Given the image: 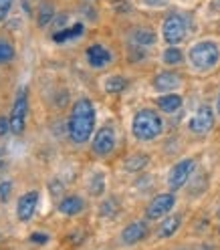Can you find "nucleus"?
I'll return each instance as SVG.
<instances>
[{"label":"nucleus","instance_id":"obj_1","mask_svg":"<svg viewBox=\"0 0 220 250\" xmlns=\"http://www.w3.org/2000/svg\"><path fill=\"white\" fill-rule=\"evenodd\" d=\"M69 137L71 142L77 146H83L89 142V137L93 135V129H95V107L87 97L77 99L71 115H69Z\"/></svg>","mask_w":220,"mask_h":250},{"label":"nucleus","instance_id":"obj_2","mask_svg":"<svg viewBox=\"0 0 220 250\" xmlns=\"http://www.w3.org/2000/svg\"><path fill=\"white\" fill-rule=\"evenodd\" d=\"M164 131V121L154 109H139L132 121V133L139 142H152Z\"/></svg>","mask_w":220,"mask_h":250},{"label":"nucleus","instance_id":"obj_3","mask_svg":"<svg viewBox=\"0 0 220 250\" xmlns=\"http://www.w3.org/2000/svg\"><path fill=\"white\" fill-rule=\"evenodd\" d=\"M192 67L198 71H210L220 62V46L214 41H200L190 46L188 51Z\"/></svg>","mask_w":220,"mask_h":250},{"label":"nucleus","instance_id":"obj_4","mask_svg":"<svg viewBox=\"0 0 220 250\" xmlns=\"http://www.w3.org/2000/svg\"><path fill=\"white\" fill-rule=\"evenodd\" d=\"M188 35V22L182 14H170L162 22V37L168 44H180Z\"/></svg>","mask_w":220,"mask_h":250},{"label":"nucleus","instance_id":"obj_5","mask_svg":"<svg viewBox=\"0 0 220 250\" xmlns=\"http://www.w3.org/2000/svg\"><path fill=\"white\" fill-rule=\"evenodd\" d=\"M26 111H28V101H26V89L22 87L17 93V99H14L12 111H10V131L12 133H22L24 125H26Z\"/></svg>","mask_w":220,"mask_h":250},{"label":"nucleus","instance_id":"obj_6","mask_svg":"<svg viewBox=\"0 0 220 250\" xmlns=\"http://www.w3.org/2000/svg\"><path fill=\"white\" fill-rule=\"evenodd\" d=\"M194 167H196V162L192 158H184L172 167L170 174H168V184H170L172 190H180V188H184V184L190 180Z\"/></svg>","mask_w":220,"mask_h":250},{"label":"nucleus","instance_id":"obj_7","mask_svg":"<svg viewBox=\"0 0 220 250\" xmlns=\"http://www.w3.org/2000/svg\"><path fill=\"white\" fill-rule=\"evenodd\" d=\"M174 204H176V196L174 194H170V192L158 194L148 204L146 218H148V220H160V218H164V216L170 214V210L174 208Z\"/></svg>","mask_w":220,"mask_h":250},{"label":"nucleus","instance_id":"obj_8","mask_svg":"<svg viewBox=\"0 0 220 250\" xmlns=\"http://www.w3.org/2000/svg\"><path fill=\"white\" fill-rule=\"evenodd\" d=\"M214 125V111L212 107L202 105L198 107V111L192 115L190 123H188V129H190L194 135H206Z\"/></svg>","mask_w":220,"mask_h":250},{"label":"nucleus","instance_id":"obj_9","mask_svg":"<svg viewBox=\"0 0 220 250\" xmlns=\"http://www.w3.org/2000/svg\"><path fill=\"white\" fill-rule=\"evenodd\" d=\"M93 153L95 155H101V158H105V155H109L113 149H115V131L109 127V125H105V127H101L95 137H93Z\"/></svg>","mask_w":220,"mask_h":250},{"label":"nucleus","instance_id":"obj_10","mask_svg":"<svg viewBox=\"0 0 220 250\" xmlns=\"http://www.w3.org/2000/svg\"><path fill=\"white\" fill-rule=\"evenodd\" d=\"M39 206V192L33 190V192H26L19 198L17 202V218L22 222H28L30 218L35 216V210Z\"/></svg>","mask_w":220,"mask_h":250},{"label":"nucleus","instance_id":"obj_11","mask_svg":"<svg viewBox=\"0 0 220 250\" xmlns=\"http://www.w3.org/2000/svg\"><path fill=\"white\" fill-rule=\"evenodd\" d=\"M182 83V77L174 71H162L154 77V89L155 91H160V93H170V91H174L178 89Z\"/></svg>","mask_w":220,"mask_h":250},{"label":"nucleus","instance_id":"obj_12","mask_svg":"<svg viewBox=\"0 0 220 250\" xmlns=\"http://www.w3.org/2000/svg\"><path fill=\"white\" fill-rule=\"evenodd\" d=\"M148 236V226L146 222H132L128 224L123 230H121V242L125 246H132V244H137Z\"/></svg>","mask_w":220,"mask_h":250},{"label":"nucleus","instance_id":"obj_13","mask_svg":"<svg viewBox=\"0 0 220 250\" xmlns=\"http://www.w3.org/2000/svg\"><path fill=\"white\" fill-rule=\"evenodd\" d=\"M87 62L93 69H103L111 62V53L103 44H91L87 49Z\"/></svg>","mask_w":220,"mask_h":250},{"label":"nucleus","instance_id":"obj_14","mask_svg":"<svg viewBox=\"0 0 220 250\" xmlns=\"http://www.w3.org/2000/svg\"><path fill=\"white\" fill-rule=\"evenodd\" d=\"M85 210V202L79 196H67L59 202V212L63 216H77Z\"/></svg>","mask_w":220,"mask_h":250},{"label":"nucleus","instance_id":"obj_15","mask_svg":"<svg viewBox=\"0 0 220 250\" xmlns=\"http://www.w3.org/2000/svg\"><path fill=\"white\" fill-rule=\"evenodd\" d=\"M182 97L178 93H164L162 97H158V107L162 109L164 113H176L178 109L182 107Z\"/></svg>","mask_w":220,"mask_h":250},{"label":"nucleus","instance_id":"obj_16","mask_svg":"<svg viewBox=\"0 0 220 250\" xmlns=\"http://www.w3.org/2000/svg\"><path fill=\"white\" fill-rule=\"evenodd\" d=\"M180 224H182V218L180 216H168L166 220L162 222V226L158 228V236L160 238H170L180 230Z\"/></svg>","mask_w":220,"mask_h":250},{"label":"nucleus","instance_id":"obj_17","mask_svg":"<svg viewBox=\"0 0 220 250\" xmlns=\"http://www.w3.org/2000/svg\"><path fill=\"white\" fill-rule=\"evenodd\" d=\"M148 164H150V158L146 153H132L130 158H125L123 167L128 171H139V169H144Z\"/></svg>","mask_w":220,"mask_h":250},{"label":"nucleus","instance_id":"obj_18","mask_svg":"<svg viewBox=\"0 0 220 250\" xmlns=\"http://www.w3.org/2000/svg\"><path fill=\"white\" fill-rule=\"evenodd\" d=\"M132 41L139 46H152L155 42V33L152 28H135L132 33Z\"/></svg>","mask_w":220,"mask_h":250},{"label":"nucleus","instance_id":"obj_19","mask_svg":"<svg viewBox=\"0 0 220 250\" xmlns=\"http://www.w3.org/2000/svg\"><path fill=\"white\" fill-rule=\"evenodd\" d=\"M103 87H105L107 93H111V95H117V93H121L125 87H128V81H125L123 77H119V75H111V77H107V79H105Z\"/></svg>","mask_w":220,"mask_h":250},{"label":"nucleus","instance_id":"obj_20","mask_svg":"<svg viewBox=\"0 0 220 250\" xmlns=\"http://www.w3.org/2000/svg\"><path fill=\"white\" fill-rule=\"evenodd\" d=\"M37 17H39V26H46V24H51L55 21V8L51 2H43L39 6V12H37Z\"/></svg>","mask_w":220,"mask_h":250},{"label":"nucleus","instance_id":"obj_21","mask_svg":"<svg viewBox=\"0 0 220 250\" xmlns=\"http://www.w3.org/2000/svg\"><path fill=\"white\" fill-rule=\"evenodd\" d=\"M182 59H184L182 51H180V49H176L174 44H170L168 49L164 51V55H162V61L166 62V65H180Z\"/></svg>","mask_w":220,"mask_h":250},{"label":"nucleus","instance_id":"obj_22","mask_svg":"<svg viewBox=\"0 0 220 250\" xmlns=\"http://www.w3.org/2000/svg\"><path fill=\"white\" fill-rule=\"evenodd\" d=\"M81 30H83V24H75L73 28H63L59 30V33H55V41L57 42H63V41H67V39H73V37H79L81 35Z\"/></svg>","mask_w":220,"mask_h":250},{"label":"nucleus","instance_id":"obj_23","mask_svg":"<svg viewBox=\"0 0 220 250\" xmlns=\"http://www.w3.org/2000/svg\"><path fill=\"white\" fill-rule=\"evenodd\" d=\"M89 192H91V196H101L105 192V176L103 174H95L91 178Z\"/></svg>","mask_w":220,"mask_h":250},{"label":"nucleus","instance_id":"obj_24","mask_svg":"<svg viewBox=\"0 0 220 250\" xmlns=\"http://www.w3.org/2000/svg\"><path fill=\"white\" fill-rule=\"evenodd\" d=\"M12 57H14V46L6 41H0V65L12 61Z\"/></svg>","mask_w":220,"mask_h":250},{"label":"nucleus","instance_id":"obj_25","mask_svg":"<svg viewBox=\"0 0 220 250\" xmlns=\"http://www.w3.org/2000/svg\"><path fill=\"white\" fill-rule=\"evenodd\" d=\"M10 190H12V184L10 182H2V184H0V200L6 202L8 196H10Z\"/></svg>","mask_w":220,"mask_h":250},{"label":"nucleus","instance_id":"obj_26","mask_svg":"<svg viewBox=\"0 0 220 250\" xmlns=\"http://www.w3.org/2000/svg\"><path fill=\"white\" fill-rule=\"evenodd\" d=\"M10 6H12V0H0V21L6 19Z\"/></svg>","mask_w":220,"mask_h":250},{"label":"nucleus","instance_id":"obj_27","mask_svg":"<svg viewBox=\"0 0 220 250\" xmlns=\"http://www.w3.org/2000/svg\"><path fill=\"white\" fill-rule=\"evenodd\" d=\"M30 240H33L35 244H46V242H49V236L43 234V232H35L33 236H30Z\"/></svg>","mask_w":220,"mask_h":250},{"label":"nucleus","instance_id":"obj_28","mask_svg":"<svg viewBox=\"0 0 220 250\" xmlns=\"http://www.w3.org/2000/svg\"><path fill=\"white\" fill-rule=\"evenodd\" d=\"M10 131V119L8 117H0V135H6Z\"/></svg>","mask_w":220,"mask_h":250},{"label":"nucleus","instance_id":"obj_29","mask_svg":"<svg viewBox=\"0 0 220 250\" xmlns=\"http://www.w3.org/2000/svg\"><path fill=\"white\" fill-rule=\"evenodd\" d=\"M67 21H65V14H57V19L53 21V26H63Z\"/></svg>","mask_w":220,"mask_h":250},{"label":"nucleus","instance_id":"obj_30","mask_svg":"<svg viewBox=\"0 0 220 250\" xmlns=\"http://www.w3.org/2000/svg\"><path fill=\"white\" fill-rule=\"evenodd\" d=\"M146 4H150V6H162V4H166L168 0H144Z\"/></svg>","mask_w":220,"mask_h":250},{"label":"nucleus","instance_id":"obj_31","mask_svg":"<svg viewBox=\"0 0 220 250\" xmlns=\"http://www.w3.org/2000/svg\"><path fill=\"white\" fill-rule=\"evenodd\" d=\"M216 113L220 115V93H218V97H216Z\"/></svg>","mask_w":220,"mask_h":250},{"label":"nucleus","instance_id":"obj_32","mask_svg":"<svg viewBox=\"0 0 220 250\" xmlns=\"http://www.w3.org/2000/svg\"><path fill=\"white\" fill-rule=\"evenodd\" d=\"M0 166H2V153H0Z\"/></svg>","mask_w":220,"mask_h":250}]
</instances>
